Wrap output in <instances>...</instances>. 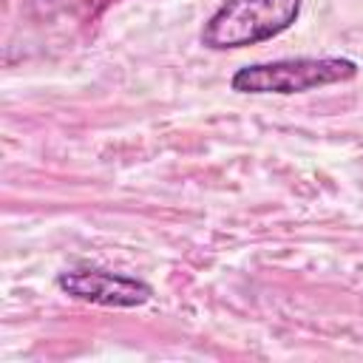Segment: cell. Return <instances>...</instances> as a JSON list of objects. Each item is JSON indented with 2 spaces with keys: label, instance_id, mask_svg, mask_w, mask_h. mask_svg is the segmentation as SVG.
<instances>
[{
  "label": "cell",
  "instance_id": "cell-1",
  "mask_svg": "<svg viewBox=\"0 0 363 363\" xmlns=\"http://www.w3.org/2000/svg\"><path fill=\"white\" fill-rule=\"evenodd\" d=\"M303 0H224L201 28V45L213 51L244 48L286 31Z\"/></svg>",
  "mask_w": 363,
  "mask_h": 363
},
{
  "label": "cell",
  "instance_id": "cell-2",
  "mask_svg": "<svg viewBox=\"0 0 363 363\" xmlns=\"http://www.w3.org/2000/svg\"><path fill=\"white\" fill-rule=\"evenodd\" d=\"M354 77L357 62L346 57H289L238 68L230 77V88L235 94H303Z\"/></svg>",
  "mask_w": 363,
  "mask_h": 363
},
{
  "label": "cell",
  "instance_id": "cell-3",
  "mask_svg": "<svg viewBox=\"0 0 363 363\" xmlns=\"http://www.w3.org/2000/svg\"><path fill=\"white\" fill-rule=\"evenodd\" d=\"M57 286L82 303L113 306V309H133V306H142L153 298L150 284L130 278V275L96 269V267L68 269L57 278Z\"/></svg>",
  "mask_w": 363,
  "mask_h": 363
}]
</instances>
